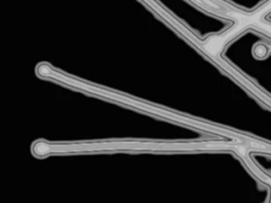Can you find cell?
<instances>
[{"mask_svg": "<svg viewBox=\"0 0 271 203\" xmlns=\"http://www.w3.org/2000/svg\"><path fill=\"white\" fill-rule=\"evenodd\" d=\"M231 67L271 100V36L249 27L240 31L220 53Z\"/></svg>", "mask_w": 271, "mask_h": 203, "instance_id": "6da1fadb", "label": "cell"}, {"mask_svg": "<svg viewBox=\"0 0 271 203\" xmlns=\"http://www.w3.org/2000/svg\"><path fill=\"white\" fill-rule=\"evenodd\" d=\"M262 21H263L264 23H266V24L271 25V11H270V12H268L267 14H265V15H264V17L262 18Z\"/></svg>", "mask_w": 271, "mask_h": 203, "instance_id": "7a4b0ae2", "label": "cell"}]
</instances>
